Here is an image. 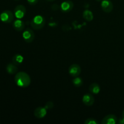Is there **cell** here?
Instances as JSON below:
<instances>
[{"instance_id":"obj_14","label":"cell","mask_w":124,"mask_h":124,"mask_svg":"<svg viewBox=\"0 0 124 124\" xmlns=\"http://www.w3.org/2000/svg\"><path fill=\"white\" fill-rule=\"evenodd\" d=\"M89 91L90 93H92V94H97L100 92L101 91V87L99 86V85L97 83H93L89 86Z\"/></svg>"},{"instance_id":"obj_23","label":"cell","mask_w":124,"mask_h":124,"mask_svg":"<svg viewBox=\"0 0 124 124\" xmlns=\"http://www.w3.org/2000/svg\"><path fill=\"white\" fill-rule=\"evenodd\" d=\"M47 1H49V2H52V1H54V0H47Z\"/></svg>"},{"instance_id":"obj_22","label":"cell","mask_w":124,"mask_h":124,"mask_svg":"<svg viewBox=\"0 0 124 124\" xmlns=\"http://www.w3.org/2000/svg\"><path fill=\"white\" fill-rule=\"evenodd\" d=\"M122 119H123V120H124V110L123 111H122Z\"/></svg>"},{"instance_id":"obj_20","label":"cell","mask_w":124,"mask_h":124,"mask_svg":"<svg viewBox=\"0 0 124 124\" xmlns=\"http://www.w3.org/2000/svg\"><path fill=\"white\" fill-rule=\"evenodd\" d=\"M27 1L29 2V4L31 5V6H34V5L36 4L37 2H38V0H27Z\"/></svg>"},{"instance_id":"obj_11","label":"cell","mask_w":124,"mask_h":124,"mask_svg":"<svg viewBox=\"0 0 124 124\" xmlns=\"http://www.w3.org/2000/svg\"><path fill=\"white\" fill-rule=\"evenodd\" d=\"M117 117L115 115H108L104 117L101 121L102 124H115L117 122Z\"/></svg>"},{"instance_id":"obj_10","label":"cell","mask_w":124,"mask_h":124,"mask_svg":"<svg viewBox=\"0 0 124 124\" xmlns=\"http://www.w3.org/2000/svg\"><path fill=\"white\" fill-rule=\"evenodd\" d=\"M82 102L87 106H92L94 102V98L92 94L87 93L82 97Z\"/></svg>"},{"instance_id":"obj_4","label":"cell","mask_w":124,"mask_h":124,"mask_svg":"<svg viewBox=\"0 0 124 124\" xmlns=\"http://www.w3.org/2000/svg\"><path fill=\"white\" fill-rule=\"evenodd\" d=\"M26 13V8L23 5H18L15 8L14 15L18 19H22L24 18Z\"/></svg>"},{"instance_id":"obj_25","label":"cell","mask_w":124,"mask_h":124,"mask_svg":"<svg viewBox=\"0 0 124 124\" xmlns=\"http://www.w3.org/2000/svg\"><path fill=\"white\" fill-rule=\"evenodd\" d=\"M15 1H19V0H15Z\"/></svg>"},{"instance_id":"obj_16","label":"cell","mask_w":124,"mask_h":124,"mask_svg":"<svg viewBox=\"0 0 124 124\" xmlns=\"http://www.w3.org/2000/svg\"><path fill=\"white\" fill-rule=\"evenodd\" d=\"M82 16H83L84 19L86 20L87 21L90 22L93 19V14L92 13V11L89 10H85L84 12H83L82 14Z\"/></svg>"},{"instance_id":"obj_8","label":"cell","mask_w":124,"mask_h":124,"mask_svg":"<svg viewBox=\"0 0 124 124\" xmlns=\"http://www.w3.org/2000/svg\"><path fill=\"white\" fill-rule=\"evenodd\" d=\"M74 4L73 2L71 1H65L62 2L61 4V10L64 13H68V12H70L71 10L73 8Z\"/></svg>"},{"instance_id":"obj_9","label":"cell","mask_w":124,"mask_h":124,"mask_svg":"<svg viewBox=\"0 0 124 124\" xmlns=\"http://www.w3.org/2000/svg\"><path fill=\"white\" fill-rule=\"evenodd\" d=\"M47 113V110L45 107H39L36 108L34 111V115L36 118L42 119L46 116Z\"/></svg>"},{"instance_id":"obj_15","label":"cell","mask_w":124,"mask_h":124,"mask_svg":"<svg viewBox=\"0 0 124 124\" xmlns=\"http://www.w3.org/2000/svg\"><path fill=\"white\" fill-rule=\"evenodd\" d=\"M24 61V57L19 54H16L14 55L12 58V63L16 65H19Z\"/></svg>"},{"instance_id":"obj_1","label":"cell","mask_w":124,"mask_h":124,"mask_svg":"<svg viewBox=\"0 0 124 124\" xmlns=\"http://www.w3.org/2000/svg\"><path fill=\"white\" fill-rule=\"evenodd\" d=\"M15 82L18 87L26 88L30 85L31 83V79L27 73L24 71H20L17 73L15 76Z\"/></svg>"},{"instance_id":"obj_2","label":"cell","mask_w":124,"mask_h":124,"mask_svg":"<svg viewBox=\"0 0 124 124\" xmlns=\"http://www.w3.org/2000/svg\"><path fill=\"white\" fill-rule=\"evenodd\" d=\"M46 24V19L42 16L36 15L31 21V26L35 30H40L42 29Z\"/></svg>"},{"instance_id":"obj_12","label":"cell","mask_w":124,"mask_h":124,"mask_svg":"<svg viewBox=\"0 0 124 124\" xmlns=\"http://www.w3.org/2000/svg\"><path fill=\"white\" fill-rule=\"evenodd\" d=\"M13 27L16 31H21L24 30L25 27V24L23 21L20 19H18L13 23Z\"/></svg>"},{"instance_id":"obj_5","label":"cell","mask_w":124,"mask_h":124,"mask_svg":"<svg viewBox=\"0 0 124 124\" xmlns=\"http://www.w3.org/2000/svg\"><path fill=\"white\" fill-rule=\"evenodd\" d=\"M69 73L72 77L75 78L79 76L81 73V68L78 64H74L70 66L69 69Z\"/></svg>"},{"instance_id":"obj_6","label":"cell","mask_w":124,"mask_h":124,"mask_svg":"<svg viewBox=\"0 0 124 124\" xmlns=\"http://www.w3.org/2000/svg\"><path fill=\"white\" fill-rule=\"evenodd\" d=\"M23 37L25 42L27 43H30L35 39V33L30 29H27L23 32Z\"/></svg>"},{"instance_id":"obj_17","label":"cell","mask_w":124,"mask_h":124,"mask_svg":"<svg viewBox=\"0 0 124 124\" xmlns=\"http://www.w3.org/2000/svg\"><path fill=\"white\" fill-rule=\"evenodd\" d=\"M73 84L74 85V86L76 87H80L83 84V81H82V79L81 78L77 76V77H75L73 79V80L72 81Z\"/></svg>"},{"instance_id":"obj_21","label":"cell","mask_w":124,"mask_h":124,"mask_svg":"<svg viewBox=\"0 0 124 124\" xmlns=\"http://www.w3.org/2000/svg\"><path fill=\"white\" fill-rule=\"evenodd\" d=\"M119 124H124V121L123 120V119H120L119 120Z\"/></svg>"},{"instance_id":"obj_3","label":"cell","mask_w":124,"mask_h":124,"mask_svg":"<svg viewBox=\"0 0 124 124\" xmlns=\"http://www.w3.org/2000/svg\"><path fill=\"white\" fill-rule=\"evenodd\" d=\"M15 15L13 12L8 10L3 11L0 14V20L4 23H11L14 19Z\"/></svg>"},{"instance_id":"obj_19","label":"cell","mask_w":124,"mask_h":124,"mask_svg":"<svg viewBox=\"0 0 124 124\" xmlns=\"http://www.w3.org/2000/svg\"><path fill=\"white\" fill-rule=\"evenodd\" d=\"M44 107L47 110H50V109H52L53 107V103L51 101H48V102H47Z\"/></svg>"},{"instance_id":"obj_13","label":"cell","mask_w":124,"mask_h":124,"mask_svg":"<svg viewBox=\"0 0 124 124\" xmlns=\"http://www.w3.org/2000/svg\"><path fill=\"white\" fill-rule=\"evenodd\" d=\"M17 65L14 64L13 63H10L7 64L6 66V71L10 75H13L18 72V67Z\"/></svg>"},{"instance_id":"obj_7","label":"cell","mask_w":124,"mask_h":124,"mask_svg":"<svg viewBox=\"0 0 124 124\" xmlns=\"http://www.w3.org/2000/svg\"><path fill=\"white\" fill-rule=\"evenodd\" d=\"M101 6L102 10L105 13H110L113 9V4L110 0H102Z\"/></svg>"},{"instance_id":"obj_18","label":"cell","mask_w":124,"mask_h":124,"mask_svg":"<svg viewBox=\"0 0 124 124\" xmlns=\"http://www.w3.org/2000/svg\"><path fill=\"white\" fill-rule=\"evenodd\" d=\"M85 124H99V122L94 118H88L84 122Z\"/></svg>"},{"instance_id":"obj_24","label":"cell","mask_w":124,"mask_h":124,"mask_svg":"<svg viewBox=\"0 0 124 124\" xmlns=\"http://www.w3.org/2000/svg\"><path fill=\"white\" fill-rule=\"evenodd\" d=\"M97 1H98V2H99V1H102V0H96Z\"/></svg>"}]
</instances>
